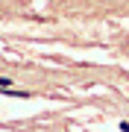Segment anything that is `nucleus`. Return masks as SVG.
I'll use <instances>...</instances> for the list:
<instances>
[{
  "mask_svg": "<svg viewBox=\"0 0 129 132\" xmlns=\"http://www.w3.org/2000/svg\"><path fill=\"white\" fill-rule=\"evenodd\" d=\"M120 132H129V120H123V123H120Z\"/></svg>",
  "mask_w": 129,
  "mask_h": 132,
  "instance_id": "obj_2",
  "label": "nucleus"
},
{
  "mask_svg": "<svg viewBox=\"0 0 129 132\" xmlns=\"http://www.w3.org/2000/svg\"><path fill=\"white\" fill-rule=\"evenodd\" d=\"M0 88H12V79H9V76H0Z\"/></svg>",
  "mask_w": 129,
  "mask_h": 132,
  "instance_id": "obj_1",
  "label": "nucleus"
}]
</instances>
